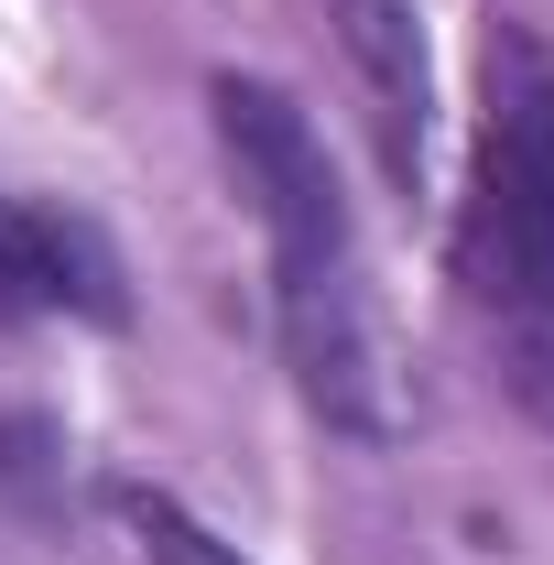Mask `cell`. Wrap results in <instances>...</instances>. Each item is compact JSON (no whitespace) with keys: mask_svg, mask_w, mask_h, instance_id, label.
Here are the masks:
<instances>
[{"mask_svg":"<svg viewBox=\"0 0 554 565\" xmlns=\"http://www.w3.org/2000/svg\"><path fill=\"white\" fill-rule=\"evenodd\" d=\"M522 392H533V403L554 414V349H533V359H522Z\"/></svg>","mask_w":554,"mask_h":565,"instance_id":"cell-6","label":"cell"},{"mask_svg":"<svg viewBox=\"0 0 554 565\" xmlns=\"http://www.w3.org/2000/svg\"><path fill=\"white\" fill-rule=\"evenodd\" d=\"M457 273L500 316H554V66L522 33L489 44V120L457 217Z\"/></svg>","mask_w":554,"mask_h":565,"instance_id":"cell-1","label":"cell"},{"mask_svg":"<svg viewBox=\"0 0 554 565\" xmlns=\"http://www.w3.org/2000/svg\"><path fill=\"white\" fill-rule=\"evenodd\" d=\"M217 109V152L239 174V196L273 239V305H316V294H348L359 282V239H348V196L316 120L283 98L273 76H207Z\"/></svg>","mask_w":554,"mask_h":565,"instance_id":"cell-2","label":"cell"},{"mask_svg":"<svg viewBox=\"0 0 554 565\" xmlns=\"http://www.w3.org/2000/svg\"><path fill=\"white\" fill-rule=\"evenodd\" d=\"M120 522L141 533V565H239V544H217L207 522L185 511V500H163V490H141V479H120Z\"/></svg>","mask_w":554,"mask_h":565,"instance_id":"cell-5","label":"cell"},{"mask_svg":"<svg viewBox=\"0 0 554 565\" xmlns=\"http://www.w3.org/2000/svg\"><path fill=\"white\" fill-rule=\"evenodd\" d=\"M0 316H87V327H120L131 294L109 239L76 207H22L0 196Z\"/></svg>","mask_w":554,"mask_h":565,"instance_id":"cell-3","label":"cell"},{"mask_svg":"<svg viewBox=\"0 0 554 565\" xmlns=\"http://www.w3.org/2000/svg\"><path fill=\"white\" fill-rule=\"evenodd\" d=\"M338 22V55L370 98V131H381V163L414 185L424 163V120H435V66H424V0H327Z\"/></svg>","mask_w":554,"mask_h":565,"instance_id":"cell-4","label":"cell"}]
</instances>
